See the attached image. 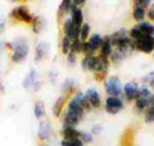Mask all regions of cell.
Instances as JSON below:
<instances>
[{
  "mask_svg": "<svg viewBox=\"0 0 154 146\" xmlns=\"http://www.w3.org/2000/svg\"><path fill=\"white\" fill-rule=\"evenodd\" d=\"M110 41L113 45V50L121 53L125 58L130 56L136 50L135 41L128 36V31L126 28H119L118 31L113 32L110 35Z\"/></svg>",
  "mask_w": 154,
  "mask_h": 146,
  "instance_id": "cell-1",
  "label": "cell"
},
{
  "mask_svg": "<svg viewBox=\"0 0 154 146\" xmlns=\"http://www.w3.org/2000/svg\"><path fill=\"white\" fill-rule=\"evenodd\" d=\"M5 46L12 51L11 62L14 64H19V63L25 62L28 54H30V44H28L27 38L18 37L11 42H7Z\"/></svg>",
  "mask_w": 154,
  "mask_h": 146,
  "instance_id": "cell-2",
  "label": "cell"
},
{
  "mask_svg": "<svg viewBox=\"0 0 154 146\" xmlns=\"http://www.w3.org/2000/svg\"><path fill=\"white\" fill-rule=\"evenodd\" d=\"M9 17L13 22L16 23H26V24H31L33 21V14L30 12L27 5H17L14 7L11 13H9Z\"/></svg>",
  "mask_w": 154,
  "mask_h": 146,
  "instance_id": "cell-3",
  "label": "cell"
},
{
  "mask_svg": "<svg viewBox=\"0 0 154 146\" xmlns=\"http://www.w3.org/2000/svg\"><path fill=\"white\" fill-rule=\"evenodd\" d=\"M104 90L107 96L114 97H122L123 96V86L121 84V80L117 76H110L103 82Z\"/></svg>",
  "mask_w": 154,
  "mask_h": 146,
  "instance_id": "cell-4",
  "label": "cell"
},
{
  "mask_svg": "<svg viewBox=\"0 0 154 146\" xmlns=\"http://www.w3.org/2000/svg\"><path fill=\"white\" fill-rule=\"evenodd\" d=\"M104 108L105 111L108 114H118L121 110L125 109V101L123 97H114V96H107L104 103Z\"/></svg>",
  "mask_w": 154,
  "mask_h": 146,
  "instance_id": "cell-5",
  "label": "cell"
},
{
  "mask_svg": "<svg viewBox=\"0 0 154 146\" xmlns=\"http://www.w3.org/2000/svg\"><path fill=\"white\" fill-rule=\"evenodd\" d=\"M135 47L137 51H141L144 54H153L154 53V36L143 35L140 38L135 41Z\"/></svg>",
  "mask_w": 154,
  "mask_h": 146,
  "instance_id": "cell-6",
  "label": "cell"
},
{
  "mask_svg": "<svg viewBox=\"0 0 154 146\" xmlns=\"http://www.w3.org/2000/svg\"><path fill=\"white\" fill-rule=\"evenodd\" d=\"M136 131H137V127L135 124H131L125 128L123 133L121 135V138H119L118 146H136V142H135Z\"/></svg>",
  "mask_w": 154,
  "mask_h": 146,
  "instance_id": "cell-7",
  "label": "cell"
},
{
  "mask_svg": "<svg viewBox=\"0 0 154 146\" xmlns=\"http://www.w3.org/2000/svg\"><path fill=\"white\" fill-rule=\"evenodd\" d=\"M140 92H139V85L135 81H130L123 85V97L128 103H135V100L139 99Z\"/></svg>",
  "mask_w": 154,
  "mask_h": 146,
  "instance_id": "cell-8",
  "label": "cell"
},
{
  "mask_svg": "<svg viewBox=\"0 0 154 146\" xmlns=\"http://www.w3.org/2000/svg\"><path fill=\"white\" fill-rule=\"evenodd\" d=\"M54 135V129H53L51 123L48 119L41 120L38 124V132H37V137L40 141H49L51 138V136Z\"/></svg>",
  "mask_w": 154,
  "mask_h": 146,
  "instance_id": "cell-9",
  "label": "cell"
},
{
  "mask_svg": "<svg viewBox=\"0 0 154 146\" xmlns=\"http://www.w3.org/2000/svg\"><path fill=\"white\" fill-rule=\"evenodd\" d=\"M85 96L88 97V100H89V103H90L93 109H99L100 106H102V104H103L102 96H100L98 90H95L94 87H90V89L86 90Z\"/></svg>",
  "mask_w": 154,
  "mask_h": 146,
  "instance_id": "cell-10",
  "label": "cell"
},
{
  "mask_svg": "<svg viewBox=\"0 0 154 146\" xmlns=\"http://www.w3.org/2000/svg\"><path fill=\"white\" fill-rule=\"evenodd\" d=\"M71 97L68 95H66V94H62L58 99L55 100V103L53 104V115L55 117V118H59V117L62 115V113H63V110H64V106L66 104H68V101H69Z\"/></svg>",
  "mask_w": 154,
  "mask_h": 146,
  "instance_id": "cell-11",
  "label": "cell"
},
{
  "mask_svg": "<svg viewBox=\"0 0 154 146\" xmlns=\"http://www.w3.org/2000/svg\"><path fill=\"white\" fill-rule=\"evenodd\" d=\"M50 45L46 41H40L35 47V62H41L49 56Z\"/></svg>",
  "mask_w": 154,
  "mask_h": 146,
  "instance_id": "cell-12",
  "label": "cell"
},
{
  "mask_svg": "<svg viewBox=\"0 0 154 146\" xmlns=\"http://www.w3.org/2000/svg\"><path fill=\"white\" fill-rule=\"evenodd\" d=\"M113 53V45H112V41H110V36H104L103 37V42H102V46H100L99 51H98V55L103 56V58H108L112 55Z\"/></svg>",
  "mask_w": 154,
  "mask_h": 146,
  "instance_id": "cell-13",
  "label": "cell"
},
{
  "mask_svg": "<svg viewBox=\"0 0 154 146\" xmlns=\"http://www.w3.org/2000/svg\"><path fill=\"white\" fill-rule=\"evenodd\" d=\"M96 60H98V55H86L81 59V68L85 72L94 73L96 67Z\"/></svg>",
  "mask_w": 154,
  "mask_h": 146,
  "instance_id": "cell-14",
  "label": "cell"
},
{
  "mask_svg": "<svg viewBox=\"0 0 154 146\" xmlns=\"http://www.w3.org/2000/svg\"><path fill=\"white\" fill-rule=\"evenodd\" d=\"M62 91H63V94L68 95L71 97L72 95H75L76 92H79V84L72 78L66 80L63 82V85H62Z\"/></svg>",
  "mask_w": 154,
  "mask_h": 146,
  "instance_id": "cell-15",
  "label": "cell"
},
{
  "mask_svg": "<svg viewBox=\"0 0 154 146\" xmlns=\"http://www.w3.org/2000/svg\"><path fill=\"white\" fill-rule=\"evenodd\" d=\"M72 9V0H63L59 7H58V12H57V18L58 21H62V19L67 18V14L71 13Z\"/></svg>",
  "mask_w": 154,
  "mask_h": 146,
  "instance_id": "cell-16",
  "label": "cell"
},
{
  "mask_svg": "<svg viewBox=\"0 0 154 146\" xmlns=\"http://www.w3.org/2000/svg\"><path fill=\"white\" fill-rule=\"evenodd\" d=\"M69 18L72 19V22H73L75 26L81 27L84 24V13H82V9L76 8V7L72 5L71 13H69Z\"/></svg>",
  "mask_w": 154,
  "mask_h": 146,
  "instance_id": "cell-17",
  "label": "cell"
},
{
  "mask_svg": "<svg viewBox=\"0 0 154 146\" xmlns=\"http://www.w3.org/2000/svg\"><path fill=\"white\" fill-rule=\"evenodd\" d=\"M80 132L77 128L75 127H67V126H63L60 129V135L63 140H72V138H80Z\"/></svg>",
  "mask_w": 154,
  "mask_h": 146,
  "instance_id": "cell-18",
  "label": "cell"
},
{
  "mask_svg": "<svg viewBox=\"0 0 154 146\" xmlns=\"http://www.w3.org/2000/svg\"><path fill=\"white\" fill-rule=\"evenodd\" d=\"M45 19L42 18L41 16H35L33 17V21L31 23V27H32V32L35 35H40V33L44 31L45 28Z\"/></svg>",
  "mask_w": 154,
  "mask_h": 146,
  "instance_id": "cell-19",
  "label": "cell"
},
{
  "mask_svg": "<svg viewBox=\"0 0 154 146\" xmlns=\"http://www.w3.org/2000/svg\"><path fill=\"white\" fill-rule=\"evenodd\" d=\"M88 42H89L90 47L93 49L95 53H98V51H99V49H100V46H102L103 36H102V35H99V33H93V35H90Z\"/></svg>",
  "mask_w": 154,
  "mask_h": 146,
  "instance_id": "cell-20",
  "label": "cell"
},
{
  "mask_svg": "<svg viewBox=\"0 0 154 146\" xmlns=\"http://www.w3.org/2000/svg\"><path fill=\"white\" fill-rule=\"evenodd\" d=\"M36 81H37V72H36V69H31L30 73H28V75L25 77V80H23L22 87L25 90H30Z\"/></svg>",
  "mask_w": 154,
  "mask_h": 146,
  "instance_id": "cell-21",
  "label": "cell"
},
{
  "mask_svg": "<svg viewBox=\"0 0 154 146\" xmlns=\"http://www.w3.org/2000/svg\"><path fill=\"white\" fill-rule=\"evenodd\" d=\"M135 27L139 28L141 31L143 35H150V36H154V23L152 22H141V23H136Z\"/></svg>",
  "mask_w": 154,
  "mask_h": 146,
  "instance_id": "cell-22",
  "label": "cell"
},
{
  "mask_svg": "<svg viewBox=\"0 0 154 146\" xmlns=\"http://www.w3.org/2000/svg\"><path fill=\"white\" fill-rule=\"evenodd\" d=\"M132 18H134V21L136 23L145 22V19H146V9L134 7L132 8Z\"/></svg>",
  "mask_w": 154,
  "mask_h": 146,
  "instance_id": "cell-23",
  "label": "cell"
},
{
  "mask_svg": "<svg viewBox=\"0 0 154 146\" xmlns=\"http://www.w3.org/2000/svg\"><path fill=\"white\" fill-rule=\"evenodd\" d=\"M33 114L37 119H42L45 117V105L42 101H36L33 105Z\"/></svg>",
  "mask_w": 154,
  "mask_h": 146,
  "instance_id": "cell-24",
  "label": "cell"
},
{
  "mask_svg": "<svg viewBox=\"0 0 154 146\" xmlns=\"http://www.w3.org/2000/svg\"><path fill=\"white\" fill-rule=\"evenodd\" d=\"M73 22L69 17H67L66 19H63V23H62V31H63V36H67L69 37L72 30H73Z\"/></svg>",
  "mask_w": 154,
  "mask_h": 146,
  "instance_id": "cell-25",
  "label": "cell"
},
{
  "mask_svg": "<svg viewBox=\"0 0 154 146\" xmlns=\"http://www.w3.org/2000/svg\"><path fill=\"white\" fill-rule=\"evenodd\" d=\"M149 106V99L145 97H139V99L135 100V109H136L139 113H144L146 110V108Z\"/></svg>",
  "mask_w": 154,
  "mask_h": 146,
  "instance_id": "cell-26",
  "label": "cell"
},
{
  "mask_svg": "<svg viewBox=\"0 0 154 146\" xmlns=\"http://www.w3.org/2000/svg\"><path fill=\"white\" fill-rule=\"evenodd\" d=\"M126 59L121 53H118V51H116L113 50L112 53V55L109 56V62H110V64H113V65H118V64H121V63Z\"/></svg>",
  "mask_w": 154,
  "mask_h": 146,
  "instance_id": "cell-27",
  "label": "cell"
},
{
  "mask_svg": "<svg viewBox=\"0 0 154 146\" xmlns=\"http://www.w3.org/2000/svg\"><path fill=\"white\" fill-rule=\"evenodd\" d=\"M90 32H91V27L89 23H84L82 26H81V35H80V40L85 42L89 40L90 37Z\"/></svg>",
  "mask_w": 154,
  "mask_h": 146,
  "instance_id": "cell-28",
  "label": "cell"
},
{
  "mask_svg": "<svg viewBox=\"0 0 154 146\" xmlns=\"http://www.w3.org/2000/svg\"><path fill=\"white\" fill-rule=\"evenodd\" d=\"M69 53H73V54L79 55V54H82V41L80 40H75L71 42V50Z\"/></svg>",
  "mask_w": 154,
  "mask_h": 146,
  "instance_id": "cell-29",
  "label": "cell"
},
{
  "mask_svg": "<svg viewBox=\"0 0 154 146\" xmlns=\"http://www.w3.org/2000/svg\"><path fill=\"white\" fill-rule=\"evenodd\" d=\"M141 82L144 85H146L150 90H154V71L149 72L146 76H144L141 78Z\"/></svg>",
  "mask_w": 154,
  "mask_h": 146,
  "instance_id": "cell-30",
  "label": "cell"
},
{
  "mask_svg": "<svg viewBox=\"0 0 154 146\" xmlns=\"http://www.w3.org/2000/svg\"><path fill=\"white\" fill-rule=\"evenodd\" d=\"M144 120L146 123H154V105H149L144 111Z\"/></svg>",
  "mask_w": 154,
  "mask_h": 146,
  "instance_id": "cell-31",
  "label": "cell"
},
{
  "mask_svg": "<svg viewBox=\"0 0 154 146\" xmlns=\"http://www.w3.org/2000/svg\"><path fill=\"white\" fill-rule=\"evenodd\" d=\"M71 40L67 36H63V38H62V42H60V49H62V54H64L67 56V54L69 53L71 50Z\"/></svg>",
  "mask_w": 154,
  "mask_h": 146,
  "instance_id": "cell-32",
  "label": "cell"
},
{
  "mask_svg": "<svg viewBox=\"0 0 154 146\" xmlns=\"http://www.w3.org/2000/svg\"><path fill=\"white\" fill-rule=\"evenodd\" d=\"M85 144L80 138H72V140H62L60 146H84Z\"/></svg>",
  "mask_w": 154,
  "mask_h": 146,
  "instance_id": "cell-33",
  "label": "cell"
},
{
  "mask_svg": "<svg viewBox=\"0 0 154 146\" xmlns=\"http://www.w3.org/2000/svg\"><path fill=\"white\" fill-rule=\"evenodd\" d=\"M80 140L82 141L84 144H91L94 141V136L91 135V132H85V131H81V132H80Z\"/></svg>",
  "mask_w": 154,
  "mask_h": 146,
  "instance_id": "cell-34",
  "label": "cell"
},
{
  "mask_svg": "<svg viewBox=\"0 0 154 146\" xmlns=\"http://www.w3.org/2000/svg\"><path fill=\"white\" fill-rule=\"evenodd\" d=\"M139 92H140V96L139 97H145V99H149L153 95V91L146 85H143L141 87H139Z\"/></svg>",
  "mask_w": 154,
  "mask_h": 146,
  "instance_id": "cell-35",
  "label": "cell"
},
{
  "mask_svg": "<svg viewBox=\"0 0 154 146\" xmlns=\"http://www.w3.org/2000/svg\"><path fill=\"white\" fill-rule=\"evenodd\" d=\"M150 4H152L150 0H135V2H132L134 7H139V8H143V9H148L150 7Z\"/></svg>",
  "mask_w": 154,
  "mask_h": 146,
  "instance_id": "cell-36",
  "label": "cell"
},
{
  "mask_svg": "<svg viewBox=\"0 0 154 146\" xmlns=\"http://www.w3.org/2000/svg\"><path fill=\"white\" fill-rule=\"evenodd\" d=\"M82 54H84V56H86V55H96V53L90 47L89 42L85 41V42H82Z\"/></svg>",
  "mask_w": 154,
  "mask_h": 146,
  "instance_id": "cell-37",
  "label": "cell"
},
{
  "mask_svg": "<svg viewBox=\"0 0 154 146\" xmlns=\"http://www.w3.org/2000/svg\"><path fill=\"white\" fill-rule=\"evenodd\" d=\"M81 106H82V109L85 110V113L86 111H91L93 110V108H91V105H90V103H89V100H88V97L85 96V94H84V96H82V99H81Z\"/></svg>",
  "mask_w": 154,
  "mask_h": 146,
  "instance_id": "cell-38",
  "label": "cell"
},
{
  "mask_svg": "<svg viewBox=\"0 0 154 146\" xmlns=\"http://www.w3.org/2000/svg\"><path fill=\"white\" fill-rule=\"evenodd\" d=\"M146 18H149V22H154V2H152L150 7L146 9Z\"/></svg>",
  "mask_w": 154,
  "mask_h": 146,
  "instance_id": "cell-39",
  "label": "cell"
},
{
  "mask_svg": "<svg viewBox=\"0 0 154 146\" xmlns=\"http://www.w3.org/2000/svg\"><path fill=\"white\" fill-rule=\"evenodd\" d=\"M67 63H68L69 65H75L77 63V55L73 54V53H68V54H67Z\"/></svg>",
  "mask_w": 154,
  "mask_h": 146,
  "instance_id": "cell-40",
  "label": "cell"
},
{
  "mask_svg": "<svg viewBox=\"0 0 154 146\" xmlns=\"http://www.w3.org/2000/svg\"><path fill=\"white\" fill-rule=\"evenodd\" d=\"M41 86H42V82L40 81V80H37L35 84L32 85V87H31V90L32 91H35V92H37V91H40V89H41Z\"/></svg>",
  "mask_w": 154,
  "mask_h": 146,
  "instance_id": "cell-41",
  "label": "cell"
},
{
  "mask_svg": "<svg viewBox=\"0 0 154 146\" xmlns=\"http://www.w3.org/2000/svg\"><path fill=\"white\" fill-rule=\"evenodd\" d=\"M85 4H86L85 0H73V2H72V5L76 8H80V9H81V7H84Z\"/></svg>",
  "mask_w": 154,
  "mask_h": 146,
  "instance_id": "cell-42",
  "label": "cell"
},
{
  "mask_svg": "<svg viewBox=\"0 0 154 146\" xmlns=\"http://www.w3.org/2000/svg\"><path fill=\"white\" fill-rule=\"evenodd\" d=\"M100 132H102V126H100V124H98V126H94V127L93 128H91V135H99Z\"/></svg>",
  "mask_w": 154,
  "mask_h": 146,
  "instance_id": "cell-43",
  "label": "cell"
},
{
  "mask_svg": "<svg viewBox=\"0 0 154 146\" xmlns=\"http://www.w3.org/2000/svg\"><path fill=\"white\" fill-rule=\"evenodd\" d=\"M57 75H55V73H53V72H50L49 73V80H50V82H51V84H55V80H57Z\"/></svg>",
  "mask_w": 154,
  "mask_h": 146,
  "instance_id": "cell-44",
  "label": "cell"
},
{
  "mask_svg": "<svg viewBox=\"0 0 154 146\" xmlns=\"http://www.w3.org/2000/svg\"><path fill=\"white\" fill-rule=\"evenodd\" d=\"M3 31H4V21L0 19V33H3Z\"/></svg>",
  "mask_w": 154,
  "mask_h": 146,
  "instance_id": "cell-45",
  "label": "cell"
},
{
  "mask_svg": "<svg viewBox=\"0 0 154 146\" xmlns=\"http://www.w3.org/2000/svg\"><path fill=\"white\" fill-rule=\"evenodd\" d=\"M40 146H48V145H45V144H41V145H40Z\"/></svg>",
  "mask_w": 154,
  "mask_h": 146,
  "instance_id": "cell-46",
  "label": "cell"
},
{
  "mask_svg": "<svg viewBox=\"0 0 154 146\" xmlns=\"http://www.w3.org/2000/svg\"><path fill=\"white\" fill-rule=\"evenodd\" d=\"M153 58H154V53H153Z\"/></svg>",
  "mask_w": 154,
  "mask_h": 146,
  "instance_id": "cell-47",
  "label": "cell"
}]
</instances>
